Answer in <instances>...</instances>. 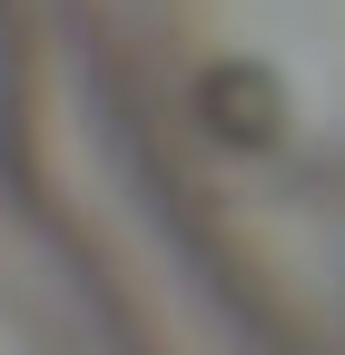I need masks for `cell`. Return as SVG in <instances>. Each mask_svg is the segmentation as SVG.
<instances>
[{
	"instance_id": "cell-1",
	"label": "cell",
	"mask_w": 345,
	"mask_h": 355,
	"mask_svg": "<svg viewBox=\"0 0 345 355\" xmlns=\"http://www.w3.org/2000/svg\"><path fill=\"white\" fill-rule=\"evenodd\" d=\"M158 50L227 158L345 188V0H158Z\"/></svg>"
}]
</instances>
